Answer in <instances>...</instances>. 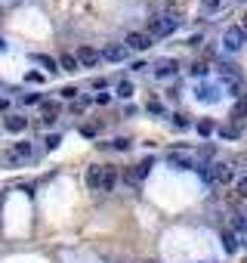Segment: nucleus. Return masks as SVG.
Instances as JSON below:
<instances>
[{
	"label": "nucleus",
	"instance_id": "1",
	"mask_svg": "<svg viewBox=\"0 0 247 263\" xmlns=\"http://www.w3.org/2000/svg\"><path fill=\"white\" fill-rule=\"evenodd\" d=\"M176 25H179V19H173V16H155L148 22V34L151 38H170Z\"/></svg>",
	"mask_w": 247,
	"mask_h": 263
},
{
	"label": "nucleus",
	"instance_id": "2",
	"mask_svg": "<svg viewBox=\"0 0 247 263\" xmlns=\"http://www.w3.org/2000/svg\"><path fill=\"white\" fill-rule=\"evenodd\" d=\"M222 43H226V50L229 53H238L244 43H247V34H244V28L241 25H232V28H226V34H222Z\"/></svg>",
	"mask_w": 247,
	"mask_h": 263
},
{
	"label": "nucleus",
	"instance_id": "3",
	"mask_svg": "<svg viewBox=\"0 0 247 263\" xmlns=\"http://www.w3.org/2000/svg\"><path fill=\"white\" fill-rule=\"evenodd\" d=\"M207 180H213V183H235V167L226 164V161H219L207 170Z\"/></svg>",
	"mask_w": 247,
	"mask_h": 263
},
{
	"label": "nucleus",
	"instance_id": "4",
	"mask_svg": "<svg viewBox=\"0 0 247 263\" xmlns=\"http://www.w3.org/2000/svg\"><path fill=\"white\" fill-rule=\"evenodd\" d=\"M151 43H155V38H151L148 31H133V34H127V43H124V47H127V50H139V53H142V50L151 47Z\"/></svg>",
	"mask_w": 247,
	"mask_h": 263
},
{
	"label": "nucleus",
	"instance_id": "5",
	"mask_svg": "<svg viewBox=\"0 0 247 263\" xmlns=\"http://www.w3.org/2000/svg\"><path fill=\"white\" fill-rule=\"evenodd\" d=\"M102 174H105V167H102V164H90V167H87V174H84V177H87V186H90V189H96V192H102Z\"/></svg>",
	"mask_w": 247,
	"mask_h": 263
},
{
	"label": "nucleus",
	"instance_id": "6",
	"mask_svg": "<svg viewBox=\"0 0 247 263\" xmlns=\"http://www.w3.org/2000/svg\"><path fill=\"white\" fill-rule=\"evenodd\" d=\"M77 65H84V68H96V65H99V53L93 50V47H80V50H77Z\"/></svg>",
	"mask_w": 247,
	"mask_h": 263
},
{
	"label": "nucleus",
	"instance_id": "7",
	"mask_svg": "<svg viewBox=\"0 0 247 263\" xmlns=\"http://www.w3.org/2000/svg\"><path fill=\"white\" fill-rule=\"evenodd\" d=\"M219 87L216 84H198V102H219Z\"/></svg>",
	"mask_w": 247,
	"mask_h": 263
},
{
	"label": "nucleus",
	"instance_id": "8",
	"mask_svg": "<svg viewBox=\"0 0 247 263\" xmlns=\"http://www.w3.org/2000/svg\"><path fill=\"white\" fill-rule=\"evenodd\" d=\"M167 164L173 170H195V161H192L189 155H179V152H170L167 155Z\"/></svg>",
	"mask_w": 247,
	"mask_h": 263
},
{
	"label": "nucleus",
	"instance_id": "9",
	"mask_svg": "<svg viewBox=\"0 0 247 263\" xmlns=\"http://www.w3.org/2000/svg\"><path fill=\"white\" fill-rule=\"evenodd\" d=\"M102 56L108 62H124L127 59V47H124V43H108V47L102 50Z\"/></svg>",
	"mask_w": 247,
	"mask_h": 263
},
{
	"label": "nucleus",
	"instance_id": "10",
	"mask_svg": "<svg viewBox=\"0 0 247 263\" xmlns=\"http://www.w3.org/2000/svg\"><path fill=\"white\" fill-rule=\"evenodd\" d=\"M3 127L9 130V133H22L28 127V118H22V115H6L3 118Z\"/></svg>",
	"mask_w": 247,
	"mask_h": 263
},
{
	"label": "nucleus",
	"instance_id": "11",
	"mask_svg": "<svg viewBox=\"0 0 247 263\" xmlns=\"http://www.w3.org/2000/svg\"><path fill=\"white\" fill-rule=\"evenodd\" d=\"M155 75L158 77H173L176 75V59H158L155 62Z\"/></svg>",
	"mask_w": 247,
	"mask_h": 263
},
{
	"label": "nucleus",
	"instance_id": "12",
	"mask_svg": "<svg viewBox=\"0 0 247 263\" xmlns=\"http://www.w3.org/2000/svg\"><path fill=\"white\" fill-rule=\"evenodd\" d=\"M148 170H151V158H145L142 164H136V167L130 170V183H142V180L148 177Z\"/></svg>",
	"mask_w": 247,
	"mask_h": 263
},
{
	"label": "nucleus",
	"instance_id": "13",
	"mask_svg": "<svg viewBox=\"0 0 247 263\" xmlns=\"http://www.w3.org/2000/svg\"><path fill=\"white\" fill-rule=\"evenodd\" d=\"M59 68H65V72H77V56L74 53H62V56H59Z\"/></svg>",
	"mask_w": 247,
	"mask_h": 263
},
{
	"label": "nucleus",
	"instance_id": "14",
	"mask_svg": "<svg viewBox=\"0 0 247 263\" xmlns=\"http://www.w3.org/2000/svg\"><path fill=\"white\" fill-rule=\"evenodd\" d=\"M114 183H117V170L105 167V174H102V192H111V189H114Z\"/></svg>",
	"mask_w": 247,
	"mask_h": 263
},
{
	"label": "nucleus",
	"instance_id": "15",
	"mask_svg": "<svg viewBox=\"0 0 247 263\" xmlns=\"http://www.w3.org/2000/svg\"><path fill=\"white\" fill-rule=\"evenodd\" d=\"M31 155V143H16L13 152H9V158H28Z\"/></svg>",
	"mask_w": 247,
	"mask_h": 263
},
{
	"label": "nucleus",
	"instance_id": "16",
	"mask_svg": "<svg viewBox=\"0 0 247 263\" xmlns=\"http://www.w3.org/2000/svg\"><path fill=\"white\" fill-rule=\"evenodd\" d=\"M222 248H226V251H229V254H232V251H235V248H238V242H235V232H229V229H226V232H222Z\"/></svg>",
	"mask_w": 247,
	"mask_h": 263
},
{
	"label": "nucleus",
	"instance_id": "17",
	"mask_svg": "<svg viewBox=\"0 0 247 263\" xmlns=\"http://www.w3.org/2000/svg\"><path fill=\"white\" fill-rule=\"evenodd\" d=\"M117 96H121V99H130V96H133V84H130V81H121V84H117Z\"/></svg>",
	"mask_w": 247,
	"mask_h": 263
},
{
	"label": "nucleus",
	"instance_id": "18",
	"mask_svg": "<svg viewBox=\"0 0 247 263\" xmlns=\"http://www.w3.org/2000/svg\"><path fill=\"white\" fill-rule=\"evenodd\" d=\"M37 62L46 68V72H59V62L53 59V56H37Z\"/></svg>",
	"mask_w": 247,
	"mask_h": 263
},
{
	"label": "nucleus",
	"instance_id": "19",
	"mask_svg": "<svg viewBox=\"0 0 247 263\" xmlns=\"http://www.w3.org/2000/svg\"><path fill=\"white\" fill-rule=\"evenodd\" d=\"M96 133H99V124H84V127H80V136H87V140L96 136Z\"/></svg>",
	"mask_w": 247,
	"mask_h": 263
},
{
	"label": "nucleus",
	"instance_id": "20",
	"mask_svg": "<svg viewBox=\"0 0 247 263\" xmlns=\"http://www.w3.org/2000/svg\"><path fill=\"white\" fill-rule=\"evenodd\" d=\"M244 115H247V109H244V102H238V106L232 109V121H241Z\"/></svg>",
	"mask_w": 247,
	"mask_h": 263
},
{
	"label": "nucleus",
	"instance_id": "21",
	"mask_svg": "<svg viewBox=\"0 0 247 263\" xmlns=\"http://www.w3.org/2000/svg\"><path fill=\"white\" fill-rule=\"evenodd\" d=\"M198 133H201V136H210V133H213V124H210V121H201V124H198Z\"/></svg>",
	"mask_w": 247,
	"mask_h": 263
},
{
	"label": "nucleus",
	"instance_id": "22",
	"mask_svg": "<svg viewBox=\"0 0 247 263\" xmlns=\"http://www.w3.org/2000/svg\"><path fill=\"white\" fill-rule=\"evenodd\" d=\"M59 143H62V136H59V133H50V136H46V149H56Z\"/></svg>",
	"mask_w": 247,
	"mask_h": 263
},
{
	"label": "nucleus",
	"instance_id": "23",
	"mask_svg": "<svg viewBox=\"0 0 247 263\" xmlns=\"http://www.w3.org/2000/svg\"><path fill=\"white\" fill-rule=\"evenodd\" d=\"M235 186H238V195H241V198H247V177H241L238 183H235Z\"/></svg>",
	"mask_w": 247,
	"mask_h": 263
},
{
	"label": "nucleus",
	"instance_id": "24",
	"mask_svg": "<svg viewBox=\"0 0 247 263\" xmlns=\"http://www.w3.org/2000/svg\"><path fill=\"white\" fill-rule=\"evenodd\" d=\"M192 75H195V77H204V75H207V65H204V62H198V65L192 68Z\"/></svg>",
	"mask_w": 247,
	"mask_h": 263
},
{
	"label": "nucleus",
	"instance_id": "25",
	"mask_svg": "<svg viewBox=\"0 0 247 263\" xmlns=\"http://www.w3.org/2000/svg\"><path fill=\"white\" fill-rule=\"evenodd\" d=\"M219 133H222V136H226V140H238V130H235V127H222Z\"/></svg>",
	"mask_w": 247,
	"mask_h": 263
},
{
	"label": "nucleus",
	"instance_id": "26",
	"mask_svg": "<svg viewBox=\"0 0 247 263\" xmlns=\"http://www.w3.org/2000/svg\"><path fill=\"white\" fill-rule=\"evenodd\" d=\"M25 77H28V81H31V84H43V75H40V72H28Z\"/></svg>",
	"mask_w": 247,
	"mask_h": 263
},
{
	"label": "nucleus",
	"instance_id": "27",
	"mask_svg": "<svg viewBox=\"0 0 247 263\" xmlns=\"http://www.w3.org/2000/svg\"><path fill=\"white\" fill-rule=\"evenodd\" d=\"M59 93H62L65 99H74V93H77V87H62V90H59Z\"/></svg>",
	"mask_w": 247,
	"mask_h": 263
},
{
	"label": "nucleus",
	"instance_id": "28",
	"mask_svg": "<svg viewBox=\"0 0 247 263\" xmlns=\"http://www.w3.org/2000/svg\"><path fill=\"white\" fill-rule=\"evenodd\" d=\"M114 149H121V152H127V149H130V140H114Z\"/></svg>",
	"mask_w": 247,
	"mask_h": 263
},
{
	"label": "nucleus",
	"instance_id": "29",
	"mask_svg": "<svg viewBox=\"0 0 247 263\" xmlns=\"http://www.w3.org/2000/svg\"><path fill=\"white\" fill-rule=\"evenodd\" d=\"M148 112H151V115H161L164 109H161V102H148Z\"/></svg>",
	"mask_w": 247,
	"mask_h": 263
},
{
	"label": "nucleus",
	"instance_id": "30",
	"mask_svg": "<svg viewBox=\"0 0 247 263\" xmlns=\"http://www.w3.org/2000/svg\"><path fill=\"white\" fill-rule=\"evenodd\" d=\"M219 0H204V13H210V9H216Z\"/></svg>",
	"mask_w": 247,
	"mask_h": 263
},
{
	"label": "nucleus",
	"instance_id": "31",
	"mask_svg": "<svg viewBox=\"0 0 247 263\" xmlns=\"http://www.w3.org/2000/svg\"><path fill=\"white\" fill-rule=\"evenodd\" d=\"M176 127H189V118H185V115H176Z\"/></svg>",
	"mask_w": 247,
	"mask_h": 263
},
{
	"label": "nucleus",
	"instance_id": "32",
	"mask_svg": "<svg viewBox=\"0 0 247 263\" xmlns=\"http://www.w3.org/2000/svg\"><path fill=\"white\" fill-rule=\"evenodd\" d=\"M241 28H244V34H247V16H244V25H241Z\"/></svg>",
	"mask_w": 247,
	"mask_h": 263
},
{
	"label": "nucleus",
	"instance_id": "33",
	"mask_svg": "<svg viewBox=\"0 0 247 263\" xmlns=\"http://www.w3.org/2000/svg\"><path fill=\"white\" fill-rule=\"evenodd\" d=\"M241 102H244V109H247V96H244V99H241Z\"/></svg>",
	"mask_w": 247,
	"mask_h": 263
},
{
	"label": "nucleus",
	"instance_id": "34",
	"mask_svg": "<svg viewBox=\"0 0 247 263\" xmlns=\"http://www.w3.org/2000/svg\"><path fill=\"white\" fill-rule=\"evenodd\" d=\"M244 245H247V232H244Z\"/></svg>",
	"mask_w": 247,
	"mask_h": 263
},
{
	"label": "nucleus",
	"instance_id": "35",
	"mask_svg": "<svg viewBox=\"0 0 247 263\" xmlns=\"http://www.w3.org/2000/svg\"><path fill=\"white\" fill-rule=\"evenodd\" d=\"M0 50H3V40H0Z\"/></svg>",
	"mask_w": 247,
	"mask_h": 263
},
{
	"label": "nucleus",
	"instance_id": "36",
	"mask_svg": "<svg viewBox=\"0 0 247 263\" xmlns=\"http://www.w3.org/2000/svg\"><path fill=\"white\" fill-rule=\"evenodd\" d=\"M244 263H247V257H244Z\"/></svg>",
	"mask_w": 247,
	"mask_h": 263
}]
</instances>
